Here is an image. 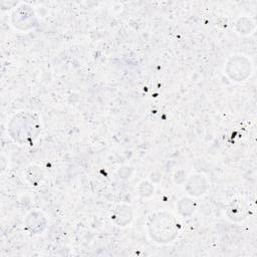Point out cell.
Listing matches in <instances>:
<instances>
[{
    "label": "cell",
    "mask_w": 257,
    "mask_h": 257,
    "mask_svg": "<svg viewBox=\"0 0 257 257\" xmlns=\"http://www.w3.org/2000/svg\"><path fill=\"white\" fill-rule=\"evenodd\" d=\"M181 222L169 211H157L149 216L147 232L158 244H169L176 240L181 231Z\"/></svg>",
    "instance_id": "1"
},
{
    "label": "cell",
    "mask_w": 257,
    "mask_h": 257,
    "mask_svg": "<svg viewBox=\"0 0 257 257\" xmlns=\"http://www.w3.org/2000/svg\"><path fill=\"white\" fill-rule=\"evenodd\" d=\"M41 133V121L37 114L18 111L8 123L10 138L21 146H33Z\"/></svg>",
    "instance_id": "2"
},
{
    "label": "cell",
    "mask_w": 257,
    "mask_h": 257,
    "mask_svg": "<svg viewBox=\"0 0 257 257\" xmlns=\"http://www.w3.org/2000/svg\"><path fill=\"white\" fill-rule=\"evenodd\" d=\"M251 63L250 60L244 55H233L231 56L225 66L226 74L234 81H244L251 74Z\"/></svg>",
    "instance_id": "3"
},
{
    "label": "cell",
    "mask_w": 257,
    "mask_h": 257,
    "mask_svg": "<svg viewBox=\"0 0 257 257\" xmlns=\"http://www.w3.org/2000/svg\"><path fill=\"white\" fill-rule=\"evenodd\" d=\"M12 25L22 31H27L33 29L37 25V19L34 10L31 6L21 3L17 6L11 14Z\"/></svg>",
    "instance_id": "4"
},
{
    "label": "cell",
    "mask_w": 257,
    "mask_h": 257,
    "mask_svg": "<svg viewBox=\"0 0 257 257\" xmlns=\"http://www.w3.org/2000/svg\"><path fill=\"white\" fill-rule=\"evenodd\" d=\"M47 220L42 212L32 211L24 220V229L32 235H39L46 229Z\"/></svg>",
    "instance_id": "5"
},
{
    "label": "cell",
    "mask_w": 257,
    "mask_h": 257,
    "mask_svg": "<svg viewBox=\"0 0 257 257\" xmlns=\"http://www.w3.org/2000/svg\"><path fill=\"white\" fill-rule=\"evenodd\" d=\"M209 189V182L207 178L200 174H195L189 177L186 183V190L192 197H200Z\"/></svg>",
    "instance_id": "6"
},
{
    "label": "cell",
    "mask_w": 257,
    "mask_h": 257,
    "mask_svg": "<svg viewBox=\"0 0 257 257\" xmlns=\"http://www.w3.org/2000/svg\"><path fill=\"white\" fill-rule=\"evenodd\" d=\"M134 218V210L132 206L121 204L116 206L110 215V220L113 224L119 227L128 225Z\"/></svg>",
    "instance_id": "7"
},
{
    "label": "cell",
    "mask_w": 257,
    "mask_h": 257,
    "mask_svg": "<svg viewBox=\"0 0 257 257\" xmlns=\"http://www.w3.org/2000/svg\"><path fill=\"white\" fill-rule=\"evenodd\" d=\"M247 207L241 200H233L227 207V217L232 221H241L247 216Z\"/></svg>",
    "instance_id": "8"
},
{
    "label": "cell",
    "mask_w": 257,
    "mask_h": 257,
    "mask_svg": "<svg viewBox=\"0 0 257 257\" xmlns=\"http://www.w3.org/2000/svg\"><path fill=\"white\" fill-rule=\"evenodd\" d=\"M196 202L189 197H182L177 203L178 213L183 217H190L196 210Z\"/></svg>",
    "instance_id": "9"
},
{
    "label": "cell",
    "mask_w": 257,
    "mask_h": 257,
    "mask_svg": "<svg viewBox=\"0 0 257 257\" xmlns=\"http://www.w3.org/2000/svg\"><path fill=\"white\" fill-rule=\"evenodd\" d=\"M43 176L41 168L36 165H30L25 170V178L33 186H38L43 180Z\"/></svg>",
    "instance_id": "10"
},
{
    "label": "cell",
    "mask_w": 257,
    "mask_h": 257,
    "mask_svg": "<svg viewBox=\"0 0 257 257\" xmlns=\"http://www.w3.org/2000/svg\"><path fill=\"white\" fill-rule=\"evenodd\" d=\"M255 28V23L251 18L240 17L236 21V29L240 34H248Z\"/></svg>",
    "instance_id": "11"
},
{
    "label": "cell",
    "mask_w": 257,
    "mask_h": 257,
    "mask_svg": "<svg viewBox=\"0 0 257 257\" xmlns=\"http://www.w3.org/2000/svg\"><path fill=\"white\" fill-rule=\"evenodd\" d=\"M154 191H155V187L149 181H143L139 184L138 192H139V195L143 198H149V197L153 196Z\"/></svg>",
    "instance_id": "12"
}]
</instances>
